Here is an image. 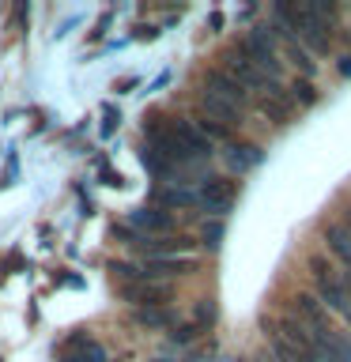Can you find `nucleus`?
<instances>
[{"mask_svg": "<svg viewBox=\"0 0 351 362\" xmlns=\"http://www.w3.org/2000/svg\"><path fill=\"white\" fill-rule=\"evenodd\" d=\"M310 268H313L317 291H321V302L328 305V310L344 313L347 321H351V298H347V291H344V279H340V276H336V272L325 264L321 257H310Z\"/></svg>", "mask_w": 351, "mask_h": 362, "instance_id": "1", "label": "nucleus"}, {"mask_svg": "<svg viewBox=\"0 0 351 362\" xmlns=\"http://www.w3.org/2000/svg\"><path fill=\"white\" fill-rule=\"evenodd\" d=\"M226 76H231V79H234V83L242 87V90H249V87H268V90H272V87H276V83H272V79H268L265 72H257V64H253V61H249V57L242 53V45L226 53Z\"/></svg>", "mask_w": 351, "mask_h": 362, "instance_id": "2", "label": "nucleus"}, {"mask_svg": "<svg viewBox=\"0 0 351 362\" xmlns=\"http://www.w3.org/2000/svg\"><path fill=\"white\" fill-rule=\"evenodd\" d=\"M121 298L132 302L136 310H159L163 302H170V287H163V283H155V279H136L121 291Z\"/></svg>", "mask_w": 351, "mask_h": 362, "instance_id": "3", "label": "nucleus"}, {"mask_svg": "<svg viewBox=\"0 0 351 362\" xmlns=\"http://www.w3.org/2000/svg\"><path fill=\"white\" fill-rule=\"evenodd\" d=\"M234 197H238L234 181H223V177H208V181L200 185V192H197V200H200L212 215H223V211L234 204Z\"/></svg>", "mask_w": 351, "mask_h": 362, "instance_id": "4", "label": "nucleus"}, {"mask_svg": "<svg viewBox=\"0 0 351 362\" xmlns=\"http://www.w3.org/2000/svg\"><path fill=\"white\" fill-rule=\"evenodd\" d=\"M294 313H299V325L310 328L313 339L333 336V332H328V325H325V305L317 302L313 294H294Z\"/></svg>", "mask_w": 351, "mask_h": 362, "instance_id": "5", "label": "nucleus"}, {"mask_svg": "<svg viewBox=\"0 0 351 362\" xmlns=\"http://www.w3.org/2000/svg\"><path fill=\"white\" fill-rule=\"evenodd\" d=\"M204 90H208V95H215V98H226V102H231V106H238V110H242V102H246V90L238 87L234 79L223 72V68H212V72L204 76Z\"/></svg>", "mask_w": 351, "mask_h": 362, "instance_id": "6", "label": "nucleus"}, {"mask_svg": "<svg viewBox=\"0 0 351 362\" xmlns=\"http://www.w3.org/2000/svg\"><path fill=\"white\" fill-rule=\"evenodd\" d=\"M260 158H265V151H260V147H253V144H231V147L223 151V163H226V170H234V174L253 170Z\"/></svg>", "mask_w": 351, "mask_h": 362, "instance_id": "7", "label": "nucleus"}, {"mask_svg": "<svg viewBox=\"0 0 351 362\" xmlns=\"http://www.w3.org/2000/svg\"><path fill=\"white\" fill-rule=\"evenodd\" d=\"M129 223L136 226V230H151V234H163V230L174 226L170 211H159V208H136V211H129Z\"/></svg>", "mask_w": 351, "mask_h": 362, "instance_id": "8", "label": "nucleus"}, {"mask_svg": "<svg viewBox=\"0 0 351 362\" xmlns=\"http://www.w3.org/2000/svg\"><path fill=\"white\" fill-rule=\"evenodd\" d=\"M200 106H204V113H208V121L226 124V129H231V124H238V113H242L238 106H231L226 98H215V95H208V90L200 95Z\"/></svg>", "mask_w": 351, "mask_h": 362, "instance_id": "9", "label": "nucleus"}, {"mask_svg": "<svg viewBox=\"0 0 351 362\" xmlns=\"http://www.w3.org/2000/svg\"><path fill=\"white\" fill-rule=\"evenodd\" d=\"M185 272H192V260L189 257H151L147 260V272L144 276H185Z\"/></svg>", "mask_w": 351, "mask_h": 362, "instance_id": "10", "label": "nucleus"}, {"mask_svg": "<svg viewBox=\"0 0 351 362\" xmlns=\"http://www.w3.org/2000/svg\"><path fill=\"white\" fill-rule=\"evenodd\" d=\"M260 113H265L268 121H276V124L291 121V98L283 95V90H276V87H272L268 95L260 98Z\"/></svg>", "mask_w": 351, "mask_h": 362, "instance_id": "11", "label": "nucleus"}, {"mask_svg": "<svg viewBox=\"0 0 351 362\" xmlns=\"http://www.w3.org/2000/svg\"><path fill=\"white\" fill-rule=\"evenodd\" d=\"M325 242H328V249H333V253L351 268V238H347L344 226H340V223H328V226H325Z\"/></svg>", "mask_w": 351, "mask_h": 362, "instance_id": "12", "label": "nucleus"}, {"mask_svg": "<svg viewBox=\"0 0 351 362\" xmlns=\"http://www.w3.org/2000/svg\"><path fill=\"white\" fill-rule=\"evenodd\" d=\"M68 347H72V358H68V362H106L102 344H95V339H87V336H76Z\"/></svg>", "mask_w": 351, "mask_h": 362, "instance_id": "13", "label": "nucleus"}, {"mask_svg": "<svg viewBox=\"0 0 351 362\" xmlns=\"http://www.w3.org/2000/svg\"><path fill=\"white\" fill-rule=\"evenodd\" d=\"M136 321L147 328H166V325H174V313L166 305H159V310H136Z\"/></svg>", "mask_w": 351, "mask_h": 362, "instance_id": "14", "label": "nucleus"}, {"mask_svg": "<svg viewBox=\"0 0 351 362\" xmlns=\"http://www.w3.org/2000/svg\"><path fill=\"white\" fill-rule=\"evenodd\" d=\"M159 200H163L166 208H189V204L197 200V192H189V189H159Z\"/></svg>", "mask_w": 351, "mask_h": 362, "instance_id": "15", "label": "nucleus"}, {"mask_svg": "<svg viewBox=\"0 0 351 362\" xmlns=\"http://www.w3.org/2000/svg\"><path fill=\"white\" fill-rule=\"evenodd\" d=\"M223 223L219 219H212V223H204V230H200V238H204V245H208V249H219L223 245Z\"/></svg>", "mask_w": 351, "mask_h": 362, "instance_id": "16", "label": "nucleus"}, {"mask_svg": "<svg viewBox=\"0 0 351 362\" xmlns=\"http://www.w3.org/2000/svg\"><path fill=\"white\" fill-rule=\"evenodd\" d=\"M197 129H200L204 140H226V136H231V129H226V124H215V121H208V117H204Z\"/></svg>", "mask_w": 351, "mask_h": 362, "instance_id": "17", "label": "nucleus"}, {"mask_svg": "<svg viewBox=\"0 0 351 362\" xmlns=\"http://www.w3.org/2000/svg\"><path fill=\"white\" fill-rule=\"evenodd\" d=\"M110 268L117 272V276H125V279H132V283H136V279H147V276H144V272L136 268V264H129V260H110Z\"/></svg>", "mask_w": 351, "mask_h": 362, "instance_id": "18", "label": "nucleus"}, {"mask_svg": "<svg viewBox=\"0 0 351 362\" xmlns=\"http://www.w3.org/2000/svg\"><path fill=\"white\" fill-rule=\"evenodd\" d=\"M291 57H294V64H299L306 76H313V61H310V53L299 49V45H291Z\"/></svg>", "mask_w": 351, "mask_h": 362, "instance_id": "19", "label": "nucleus"}, {"mask_svg": "<svg viewBox=\"0 0 351 362\" xmlns=\"http://www.w3.org/2000/svg\"><path fill=\"white\" fill-rule=\"evenodd\" d=\"M294 98H299L302 106H313V98H317V95H313V87L302 79V83H294Z\"/></svg>", "mask_w": 351, "mask_h": 362, "instance_id": "20", "label": "nucleus"}, {"mask_svg": "<svg viewBox=\"0 0 351 362\" xmlns=\"http://www.w3.org/2000/svg\"><path fill=\"white\" fill-rule=\"evenodd\" d=\"M197 321H200V325H212V321H215V305H212L208 298L197 302Z\"/></svg>", "mask_w": 351, "mask_h": 362, "instance_id": "21", "label": "nucleus"}, {"mask_svg": "<svg viewBox=\"0 0 351 362\" xmlns=\"http://www.w3.org/2000/svg\"><path fill=\"white\" fill-rule=\"evenodd\" d=\"M197 332H200L197 325H181V328H174V332H170V336H174L178 344H189V339H197Z\"/></svg>", "mask_w": 351, "mask_h": 362, "instance_id": "22", "label": "nucleus"}, {"mask_svg": "<svg viewBox=\"0 0 351 362\" xmlns=\"http://www.w3.org/2000/svg\"><path fill=\"white\" fill-rule=\"evenodd\" d=\"M340 72H344V76H351V57H344V64H340Z\"/></svg>", "mask_w": 351, "mask_h": 362, "instance_id": "23", "label": "nucleus"}, {"mask_svg": "<svg viewBox=\"0 0 351 362\" xmlns=\"http://www.w3.org/2000/svg\"><path fill=\"white\" fill-rule=\"evenodd\" d=\"M344 230H347V238H351V211H347V226H344Z\"/></svg>", "mask_w": 351, "mask_h": 362, "instance_id": "24", "label": "nucleus"}, {"mask_svg": "<svg viewBox=\"0 0 351 362\" xmlns=\"http://www.w3.org/2000/svg\"><path fill=\"white\" fill-rule=\"evenodd\" d=\"M155 362H166V358H155Z\"/></svg>", "mask_w": 351, "mask_h": 362, "instance_id": "25", "label": "nucleus"}, {"mask_svg": "<svg viewBox=\"0 0 351 362\" xmlns=\"http://www.w3.org/2000/svg\"><path fill=\"white\" fill-rule=\"evenodd\" d=\"M0 362H4V358H0Z\"/></svg>", "mask_w": 351, "mask_h": 362, "instance_id": "26", "label": "nucleus"}]
</instances>
